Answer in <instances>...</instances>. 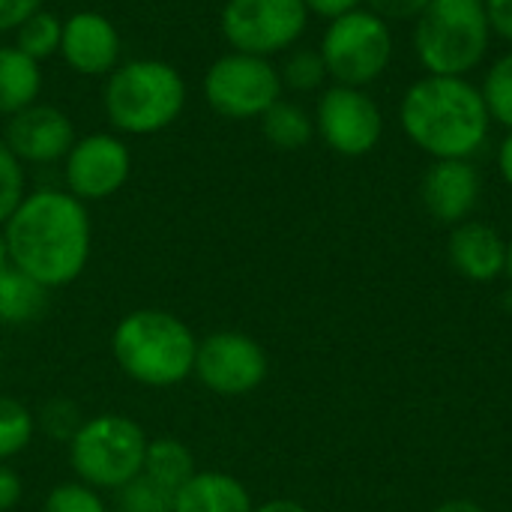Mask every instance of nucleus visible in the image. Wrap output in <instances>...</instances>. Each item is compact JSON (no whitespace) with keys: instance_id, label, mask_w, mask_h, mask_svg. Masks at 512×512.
Segmentation results:
<instances>
[{"instance_id":"f257e3e1","label":"nucleus","mask_w":512,"mask_h":512,"mask_svg":"<svg viewBox=\"0 0 512 512\" xmlns=\"http://www.w3.org/2000/svg\"><path fill=\"white\" fill-rule=\"evenodd\" d=\"M12 267L24 270L45 288L75 282L93 249V225L87 204L66 189L27 192L3 225Z\"/></svg>"},{"instance_id":"f03ea898","label":"nucleus","mask_w":512,"mask_h":512,"mask_svg":"<svg viewBox=\"0 0 512 512\" xmlns=\"http://www.w3.org/2000/svg\"><path fill=\"white\" fill-rule=\"evenodd\" d=\"M405 135L435 159H471L489 138V108L465 75H426L399 105Z\"/></svg>"},{"instance_id":"7ed1b4c3","label":"nucleus","mask_w":512,"mask_h":512,"mask_svg":"<svg viewBox=\"0 0 512 512\" xmlns=\"http://www.w3.org/2000/svg\"><path fill=\"white\" fill-rule=\"evenodd\" d=\"M117 366L144 387H177L195 372L198 336L165 309H135L111 333Z\"/></svg>"},{"instance_id":"20e7f679","label":"nucleus","mask_w":512,"mask_h":512,"mask_svg":"<svg viewBox=\"0 0 512 512\" xmlns=\"http://www.w3.org/2000/svg\"><path fill=\"white\" fill-rule=\"evenodd\" d=\"M102 108L120 135H156L183 114L186 81L168 60H126L108 75Z\"/></svg>"},{"instance_id":"39448f33","label":"nucleus","mask_w":512,"mask_h":512,"mask_svg":"<svg viewBox=\"0 0 512 512\" xmlns=\"http://www.w3.org/2000/svg\"><path fill=\"white\" fill-rule=\"evenodd\" d=\"M486 0H429L417 15L414 48L429 75H468L489 51Z\"/></svg>"},{"instance_id":"423d86ee","label":"nucleus","mask_w":512,"mask_h":512,"mask_svg":"<svg viewBox=\"0 0 512 512\" xmlns=\"http://www.w3.org/2000/svg\"><path fill=\"white\" fill-rule=\"evenodd\" d=\"M147 432L123 414H99L81 423L69 441V462L78 483L90 489H120L126 480L141 474L147 453Z\"/></svg>"},{"instance_id":"0eeeda50","label":"nucleus","mask_w":512,"mask_h":512,"mask_svg":"<svg viewBox=\"0 0 512 512\" xmlns=\"http://www.w3.org/2000/svg\"><path fill=\"white\" fill-rule=\"evenodd\" d=\"M318 51L336 84L366 87L390 66L393 33L390 24L372 9H354L327 24Z\"/></svg>"},{"instance_id":"6e6552de","label":"nucleus","mask_w":512,"mask_h":512,"mask_svg":"<svg viewBox=\"0 0 512 512\" xmlns=\"http://www.w3.org/2000/svg\"><path fill=\"white\" fill-rule=\"evenodd\" d=\"M207 105L225 120H261V114L282 99V75L270 57L228 51L213 60L201 81Z\"/></svg>"},{"instance_id":"1a4fd4ad","label":"nucleus","mask_w":512,"mask_h":512,"mask_svg":"<svg viewBox=\"0 0 512 512\" xmlns=\"http://www.w3.org/2000/svg\"><path fill=\"white\" fill-rule=\"evenodd\" d=\"M309 24L303 0H228L222 6V36L231 51L270 57L288 51Z\"/></svg>"},{"instance_id":"9d476101","label":"nucleus","mask_w":512,"mask_h":512,"mask_svg":"<svg viewBox=\"0 0 512 512\" xmlns=\"http://www.w3.org/2000/svg\"><path fill=\"white\" fill-rule=\"evenodd\" d=\"M270 360L258 339L240 330H219L207 339H198L195 378L216 396L237 399L249 396L267 381Z\"/></svg>"},{"instance_id":"9b49d317","label":"nucleus","mask_w":512,"mask_h":512,"mask_svg":"<svg viewBox=\"0 0 512 512\" xmlns=\"http://www.w3.org/2000/svg\"><path fill=\"white\" fill-rule=\"evenodd\" d=\"M315 132L339 156H366L384 135V114L363 87L333 84L321 93L315 108Z\"/></svg>"},{"instance_id":"f8f14e48","label":"nucleus","mask_w":512,"mask_h":512,"mask_svg":"<svg viewBox=\"0 0 512 512\" xmlns=\"http://www.w3.org/2000/svg\"><path fill=\"white\" fill-rule=\"evenodd\" d=\"M132 174V153L114 132H90L72 144L63 159L66 192L78 201H105L117 195Z\"/></svg>"},{"instance_id":"ddd939ff","label":"nucleus","mask_w":512,"mask_h":512,"mask_svg":"<svg viewBox=\"0 0 512 512\" xmlns=\"http://www.w3.org/2000/svg\"><path fill=\"white\" fill-rule=\"evenodd\" d=\"M78 141L72 117L45 102H33L30 108L6 117L3 144L24 162V165H51L63 162L72 144Z\"/></svg>"},{"instance_id":"4468645a","label":"nucleus","mask_w":512,"mask_h":512,"mask_svg":"<svg viewBox=\"0 0 512 512\" xmlns=\"http://www.w3.org/2000/svg\"><path fill=\"white\" fill-rule=\"evenodd\" d=\"M120 54H123V39L108 15L96 9H78L69 18H63L60 57L72 72L87 78L96 75L108 78L120 66Z\"/></svg>"},{"instance_id":"2eb2a0df","label":"nucleus","mask_w":512,"mask_h":512,"mask_svg":"<svg viewBox=\"0 0 512 512\" xmlns=\"http://www.w3.org/2000/svg\"><path fill=\"white\" fill-rule=\"evenodd\" d=\"M426 213L441 225H462L480 201V174L468 159H435L420 183Z\"/></svg>"},{"instance_id":"dca6fc26","label":"nucleus","mask_w":512,"mask_h":512,"mask_svg":"<svg viewBox=\"0 0 512 512\" xmlns=\"http://www.w3.org/2000/svg\"><path fill=\"white\" fill-rule=\"evenodd\" d=\"M447 252L456 273L471 282H495L507 273V240L486 222L465 219L456 225Z\"/></svg>"},{"instance_id":"f3484780","label":"nucleus","mask_w":512,"mask_h":512,"mask_svg":"<svg viewBox=\"0 0 512 512\" xmlns=\"http://www.w3.org/2000/svg\"><path fill=\"white\" fill-rule=\"evenodd\" d=\"M249 489L222 471H198L177 495L174 512H252Z\"/></svg>"},{"instance_id":"a211bd4d","label":"nucleus","mask_w":512,"mask_h":512,"mask_svg":"<svg viewBox=\"0 0 512 512\" xmlns=\"http://www.w3.org/2000/svg\"><path fill=\"white\" fill-rule=\"evenodd\" d=\"M42 93V63L15 45H0V117H12Z\"/></svg>"},{"instance_id":"6ab92c4d","label":"nucleus","mask_w":512,"mask_h":512,"mask_svg":"<svg viewBox=\"0 0 512 512\" xmlns=\"http://www.w3.org/2000/svg\"><path fill=\"white\" fill-rule=\"evenodd\" d=\"M48 294L42 282L27 276L18 267L0 273V324L3 327H27L39 321L48 309Z\"/></svg>"},{"instance_id":"aec40b11","label":"nucleus","mask_w":512,"mask_h":512,"mask_svg":"<svg viewBox=\"0 0 512 512\" xmlns=\"http://www.w3.org/2000/svg\"><path fill=\"white\" fill-rule=\"evenodd\" d=\"M141 474L150 477L156 486L168 489L171 495H177L198 474L195 453L177 438H156L147 444Z\"/></svg>"},{"instance_id":"412c9836","label":"nucleus","mask_w":512,"mask_h":512,"mask_svg":"<svg viewBox=\"0 0 512 512\" xmlns=\"http://www.w3.org/2000/svg\"><path fill=\"white\" fill-rule=\"evenodd\" d=\"M261 132L279 150H300L315 135V117L303 105L279 99L261 114Z\"/></svg>"},{"instance_id":"4be33fe9","label":"nucleus","mask_w":512,"mask_h":512,"mask_svg":"<svg viewBox=\"0 0 512 512\" xmlns=\"http://www.w3.org/2000/svg\"><path fill=\"white\" fill-rule=\"evenodd\" d=\"M60 36H63V18L48 9H39L15 30V48H21L27 57L42 63L60 54Z\"/></svg>"},{"instance_id":"5701e85b","label":"nucleus","mask_w":512,"mask_h":512,"mask_svg":"<svg viewBox=\"0 0 512 512\" xmlns=\"http://www.w3.org/2000/svg\"><path fill=\"white\" fill-rule=\"evenodd\" d=\"M33 432L36 417L30 414V408L0 393V462H9L18 453H24L33 441Z\"/></svg>"},{"instance_id":"b1692460","label":"nucleus","mask_w":512,"mask_h":512,"mask_svg":"<svg viewBox=\"0 0 512 512\" xmlns=\"http://www.w3.org/2000/svg\"><path fill=\"white\" fill-rule=\"evenodd\" d=\"M114 510L117 512H174V495L156 486L150 477L135 474L120 489H114Z\"/></svg>"},{"instance_id":"393cba45","label":"nucleus","mask_w":512,"mask_h":512,"mask_svg":"<svg viewBox=\"0 0 512 512\" xmlns=\"http://www.w3.org/2000/svg\"><path fill=\"white\" fill-rule=\"evenodd\" d=\"M480 93L489 108V117L512 129V51L492 63Z\"/></svg>"},{"instance_id":"a878e982","label":"nucleus","mask_w":512,"mask_h":512,"mask_svg":"<svg viewBox=\"0 0 512 512\" xmlns=\"http://www.w3.org/2000/svg\"><path fill=\"white\" fill-rule=\"evenodd\" d=\"M279 75H282V87H291L297 93H312V90H321V84L327 78V66H324L321 51L297 48L279 66Z\"/></svg>"},{"instance_id":"bb28decb","label":"nucleus","mask_w":512,"mask_h":512,"mask_svg":"<svg viewBox=\"0 0 512 512\" xmlns=\"http://www.w3.org/2000/svg\"><path fill=\"white\" fill-rule=\"evenodd\" d=\"M24 195H27L24 162L0 141V228L18 210V204L24 201Z\"/></svg>"},{"instance_id":"cd10ccee","label":"nucleus","mask_w":512,"mask_h":512,"mask_svg":"<svg viewBox=\"0 0 512 512\" xmlns=\"http://www.w3.org/2000/svg\"><path fill=\"white\" fill-rule=\"evenodd\" d=\"M42 512H108L102 495L84 483H60L48 492Z\"/></svg>"},{"instance_id":"c85d7f7f","label":"nucleus","mask_w":512,"mask_h":512,"mask_svg":"<svg viewBox=\"0 0 512 512\" xmlns=\"http://www.w3.org/2000/svg\"><path fill=\"white\" fill-rule=\"evenodd\" d=\"M36 420H39V426H42L45 435H51V438H57V441H66V444L75 438V432H78L81 423H84L78 405H72V402H66V399L48 402Z\"/></svg>"},{"instance_id":"c756f323","label":"nucleus","mask_w":512,"mask_h":512,"mask_svg":"<svg viewBox=\"0 0 512 512\" xmlns=\"http://www.w3.org/2000/svg\"><path fill=\"white\" fill-rule=\"evenodd\" d=\"M429 0H369L372 12L381 15L384 21H408L417 18L426 9Z\"/></svg>"},{"instance_id":"7c9ffc66","label":"nucleus","mask_w":512,"mask_h":512,"mask_svg":"<svg viewBox=\"0 0 512 512\" xmlns=\"http://www.w3.org/2000/svg\"><path fill=\"white\" fill-rule=\"evenodd\" d=\"M39 9H42V0H0V33L18 30Z\"/></svg>"},{"instance_id":"2f4dec72","label":"nucleus","mask_w":512,"mask_h":512,"mask_svg":"<svg viewBox=\"0 0 512 512\" xmlns=\"http://www.w3.org/2000/svg\"><path fill=\"white\" fill-rule=\"evenodd\" d=\"M24 495V483L18 477V471L6 462H0V512H9L18 507Z\"/></svg>"},{"instance_id":"473e14b6","label":"nucleus","mask_w":512,"mask_h":512,"mask_svg":"<svg viewBox=\"0 0 512 512\" xmlns=\"http://www.w3.org/2000/svg\"><path fill=\"white\" fill-rule=\"evenodd\" d=\"M486 12L492 30L512 42V0H486Z\"/></svg>"},{"instance_id":"72a5a7b5","label":"nucleus","mask_w":512,"mask_h":512,"mask_svg":"<svg viewBox=\"0 0 512 512\" xmlns=\"http://www.w3.org/2000/svg\"><path fill=\"white\" fill-rule=\"evenodd\" d=\"M303 3H306L309 15H321V18H327V21L345 15V12L360 9V0H303Z\"/></svg>"},{"instance_id":"f704fd0d","label":"nucleus","mask_w":512,"mask_h":512,"mask_svg":"<svg viewBox=\"0 0 512 512\" xmlns=\"http://www.w3.org/2000/svg\"><path fill=\"white\" fill-rule=\"evenodd\" d=\"M252 512H309L303 504L291 501V498H273L267 504H258Z\"/></svg>"},{"instance_id":"c9c22d12","label":"nucleus","mask_w":512,"mask_h":512,"mask_svg":"<svg viewBox=\"0 0 512 512\" xmlns=\"http://www.w3.org/2000/svg\"><path fill=\"white\" fill-rule=\"evenodd\" d=\"M498 168H501V177L512 186V129L510 135L501 141V150H498Z\"/></svg>"},{"instance_id":"e433bc0d","label":"nucleus","mask_w":512,"mask_h":512,"mask_svg":"<svg viewBox=\"0 0 512 512\" xmlns=\"http://www.w3.org/2000/svg\"><path fill=\"white\" fill-rule=\"evenodd\" d=\"M435 512H486L480 504H474V501H462V498H456V501H447V504H441Z\"/></svg>"},{"instance_id":"4c0bfd02","label":"nucleus","mask_w":512,"mask_h":512,"mask_svg":"<svg viewBox=\"0 0 512 512\" xmlns=\"http://www.w3.org/2000/svg\"><path fill=\"white\" fill-rule=\"evenodd\" d=\"M12 267V258H9V246H6V237H3V228H0V273Z\"/></svg>"},{"instance_id":"58836bf2","label":"nucleus","mask_w":512,"mask_h":512,"mask_svg":"<svg viewBox=\"0 0 512 512\" xmlns=\"http://www.w3.org/2000/svg\"><path fill=\"white\" fill-rule=\"evenodd\" d=\"M507 276H510L512 282V240L507 243Z\"/></svg>"}]
</instances>
